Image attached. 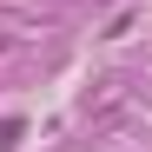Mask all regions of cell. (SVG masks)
<instances>
[{"label":"cell","instance_id":"6da1fadb","mask_svg":"<svg viewBox=\"0 0 152 152\" xmlns=\"http://www.w3.org/2000/svg\"><path fill=\"white\" fill-rule=\"evenodd\" d=\"M20 132H27L20 119H0V152H13V145H20Z\"/></svg>","mask_w":152,"mask_h":152},{"label":"cell","instance_id":"7a4b0ae2","mask_svg":"<svg viewBox=\"0 0 152 152\" xmlns=\"http://www.w3.org/2000/svg\"><path fill=\"white\" fill-rule=\"evenodd\" d=\"M0 46H7V40H0Z\"/></svg>","mask_w":152,"mask_h":152}]
</instances>
